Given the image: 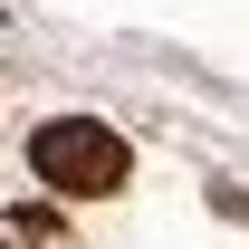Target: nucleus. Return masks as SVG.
<instances>
[{
    "label": "nucleus",
    "instance_id": "obj_1",
    "mask_svg": "<svg viewBox=\"0 0 249 249\" xmlns=\"http://www.w3.org/2000/svg\"><path fill=\"white\" fill-rule=\"evenodd\" d=\"M29 163L48 192H124V173H134V154H124V134H106V124L87 115H58L29 134Z\"/></svg>",
    "mask_w": 249,
    "mask_h": 249
},
{
    "label": "nucleus",
    "instance_id": "obj_2",
    "mask_svg": "<svg viewBox=\"0 0 249 249\" xmlns=\"http://www.w3.org/2000/svg\"><path fill=\"white\" fill-rule=\"evenodd\" d=\"M0 249H67L58 211H0Z\"/></svg>",
    "mask_w": 249,
    "mask_h": 249
}]
</instances>
